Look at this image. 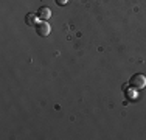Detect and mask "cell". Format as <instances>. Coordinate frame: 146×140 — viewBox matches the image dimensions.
<instances>
[{
    "instance_id": "1",
    "label": "cell",
    "mask_w": 146,
    "mask_h": 140,
    "mask_svg": "<svg viewBox=\"0 0 146 140\" xmlns=\"http://www.w3.org/2000/svg\"><path fill=\"white\" fill-rule=\"evenodd\" d=\"M129 84L132 86V89H145L146 87V76L143 75V73H135L134 76L129 79Z\"/></svg>"
},
{
    "instance_id": "2",
    "label": "cell",
    "mask_w": 146,
    "mask_h": 140,
    "mask_svg": "<svg viewBox=\"0 0 146 140\" xmlns=\"http://www.w3.org/2000/svg\"><path fill=\"white\" fill-rule=\"evenodd\" d=\"M36 33H37V36H40V37H47L48 34L51 33V27L48 25L47 20H40L36 25Z\"/></svg>"
},
{
    "instance_id": "3",
    "label": "cell",
    "mask_w": 146,
    "mask_h": 140,
    "mask_svg": "<svg viewBox=\"0 0 146 140\" xmlns=\"http://www.w3.org/2000/svg\"><path fill=\"white\" fill-rule=\"evenodd\" d=\"M37 16H39L40 20H48L51 17V9L48 8V6H40V8L37 9Z\"/></svg>"
},
{
    "instance_id": "4",
    "label": "cell",
    "mask_w": 146,
    "mask_h": 140,
    "mask_svg": "<svg viewBox=\"0 0 146 140\" xmlns=\"http://www.w3.org/2000/svg\"><path fill=\"white\" fill-rule=\"evenodd\" d=\"M37 22H39V16H37V14L28 13V14L25 16V23H27L28 27H36Z\"/></svg>"
},
{
    "instance_id": "5",
    "label": "cell",
    "mask_w": 146,
    "mask_h": 140,
    "mask_svg": "<svg viewBox=\"0 0 146 140\" xmlns=\"http://www.w3.org/2000/svg\"><path fill=\"white\" fill-rule=\"evenodd\" d=\"M56 3H58V5H61V6H64V5H67V3H68V0H56Z\"/></svg>"
}]
</instances>
